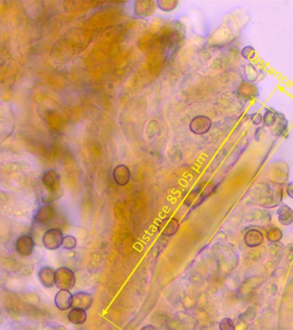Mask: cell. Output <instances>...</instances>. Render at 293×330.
<instances>
[{"label": "cell", "instance_id": "cell-1", "mask_svg": "<svg viewBox=\"0 0 293 330\" xmlns=\"http://www.w3.org/2000/svg\"><path fill=\"white\" fill-rule=\"evenodd\" d=\"M282 187L280 184L260 182L251 191L250 202L260 208H274L282 202Z\"/></svg>", "mask_w": 293, "mask_h": 330}, {"label": "cell", "instance_id": "cell-2", "mask_svg": "<svg viewBox=\"0 0 293 330\" xmlns=\"http://www.w3.org/2000/svg\"><path fill=\"white\" fill-rule=\"evenodd\" d=\"M211 252L217 262L218 274L222 277L232 273L238 266V254L231 244L224 242H216L211 246Z\"/></svg>", "mask_w": 293, "mask_h": 330}, {"label": "cell", "instance_id": "cell-3", "mask_svg": "<svg viewBox=\"0 0 293 330\" xmlns=\"http://www.w3.org/2000/svg\"><path fill=\"white\" fill-rule=\"evenodd\" d=\"M75 284V272L68 267H60L55 270V286L59 290L70 291Z\"/></svg>", "mask_w": 293, "mask_h": 330}, {"label": "cell", "instance_id": "cell-4", "mask_svg": "<svg viewBox=\"0 0 293 330\" xmlns=\"http://www.w3.org/2000/svg\"><path fill=\"white\" fill-rule=\"evenodd\" d=\"M263 282H264V278L263 276H249L240 284V286L236 290V296L242 300L248 299L249 297L252 296L253 293H255L256 290L263 285Z\"/></svg>", "mask_w": 293, "mask_h": 330}, {"label": "cell", "instance_id": "cell-5", "mask_svg": "<svg viewBox=\"0 0 293 330\" xmlns=\"http://www.w3.org/2000/svg\"><path fill=\"white\" fill-rule=\"evenodd\" d=\"M64 238L65 236L60 229H48L42 236V245L48 250H57L62 247Z\"/></svg>", "mask_w": 293, "mask_h": 330}, {"label": "cell", "instance_id": "cell-6", "mask_svg": "<svg viewBox=\"0 0 293 330\" xmlns=\"http://www.w3.org/2000/svg\"><path fill=\"white\" fill-rule=\"evenodd\" d=\"M41 182L47 193H57L62 191L61 177L57 170H48L41 177Z\"/></svg>", "mask_w": 293, "mask_h": 330}, {"label": "cell", "instance_id": "cell-7", "mask_svg": "<svg viewBox=\"0 0 293 330\" xmlns=\"http://www.w3.org/2000/svg\"><path fill=\"white\" fill-rule=\"evenodd\" d=\"M34 239L29 235L20 236L15 242V249L22 257H29L34 252Z\"/></svg>", "mask_w": 293, "mask_h": 330}, {"label": "cell", "instance_id": "cell-8", "mask_svg": "<svg viewBox=\"0 0 293 330\" xmlns=\"http://www.w3.org/2000/svg\"><path fill=\"white\" fill-rule=\"evenodd\" d=\"M55 215L56 210L53 205H42L34 213V222L40 225H47L55 219Z\"/></svg>", "mask_w": 293, "mask_h": 330}, {"label": "cell", "instance_id": "cell-9", "mask_svg": "<svg viewBox=\"0 0 293 330\" xmlns=\"http://www.w3.org/2000/svg\"><path fill=\"white\" fill-rule=\"evenodd\" d=\"M211 124L212 122L211 119L208 118L207 116H195L190 121L189 128L191 130L192 133L197 135H202L208 133V131L211 129Z\"/></svg>", "mask_w": 293, "mask_h": 330}, {"label": "cell", "instance_id": "cell-10", "mask_svg": "<svg viewBox=\"0 0 293 330\" xmlns=\"http://www.w3.org/2000/svg\"><path fill=\"white\" fill-rule=\"evenodd\" d=\"M243 242L248 248H257L264 242V235L259 229L250 228L243 236Z\"/></svg>", "mask_w": 293, "mask_h": 330}, {"label": "cell", "instance_id": "cell-11", "mask_svg": "<svg viewBox=\"0 0 293 330\" xmlns=\"http://www.w3.org/2000/svg\"><path fill=\"white\" fill-rule=\"evenodd\" d=\"M72 301H73V294L67 290H59L58 293L55 294V304L59 310L65 311L72 308Z\"/></svg>", "mask_w": 293, "mask_h": 330}, {"label": "cell", "instance_id": "cell-12", "mask_svg": "<svg viewBox=\"0 0 293 330\" xmlns=\"http://www.w3.org/2000/svg\"><path fill=\"white\" fill-rule=\"evenodd\" d=\"M179 227V221L175 218H164L158 224V231L164 237H172L176 234Z\"/></svg>", "mask_w": 293, "mask_h": 330}, {"label": "cell", "instance_id": "cell-13", "mask_svg": "<svg viewBox=\"0 0 293 330\" xmlns=\"http://www.w3.org/2000/svg\"><path fill=\"white\" fill-rule=\"evenodd\" d=\"M38 278L46 288H52L55 286V270L51 267H41L38 271Z\"/></svg>", "mask_w": 293, "mask_h": 330}, {"label": "cell", "instance_id": "cell-14", "mask_svg": "<svg viewBox=\"0 0 293 330\" xmlns=\"http://www.w3.org/2000/svg\"><path fill=\"white\" fill-rule=\"evenodd\" d=\"M93 303V297L86 292H78L73 294L72 308H79L83 310H89Z\"/></svg>", "mask_w": 293, "mask_h": 330}, {"label": "cell", "instance_id": "cell-15", "mask_svg": "<svg viewBox=\"0 0 293 330\" xmlns=\"http://www.w3.org/2000/svg\"><path fill=\"white\" fill-rule=\"evenodd\" d=\"M113 178L117 185L126 186L131 179V171L125 164H119L114 169Z\"/></svg>", "mask_w": 293, "mask_h": 330}, {"label": "cell", "instance_id": "cell-16", "mask_svg": "<svg viewBox=\"0 0 293 330\" xmlns=\"http://www.w3.org/2000/svg\"><path fill=\"white\" fill-rule=\"evenodd\" d=\"M272 219V215L267 209H255L247 216V221L256 223L257 225H266Z\"/></svg>", "mask_w": 293, "mask_h": 330}, {"label": "cell", "instance_id": "cell-17", "mask_svg": "<svg viewBox=\"0 0 293 330\" xmlns=\"http://www.w3.org/2000/svg\"><path fill=\"white\" fill-rule=\"evenodd\" d=\"M155 4H157V2L136 1L134 4V13L139 17H149L155 10Z\"/></svg>", "mask_w": 293, "mask_h": 330}, {"label": "cell", "instance_id": "cell-18", "mask_svg": "<svg viewBox=\"0 0 293 330\" xmlns=\"http://www.w3.org/2000/svg\"><path fill=\"white\" fill-rule=\"evenodd\" d=\"M270 132L273 136L277 138L286 135V133L288 132V120L283 114L279 113L276 122L274 123L272 127H270Z\"/></svg>", "mask_w": 293, "mask_h": 330}, {"label": "cell", "instance_id": "cell-19", "mask_svg": "<svg viewBox=\"0 0 293 330\" xmlns=\"http://www.w3.org/2000/svg\"><path fill=\"white\" fill-rule=\"evenodd\" d=\"M277 217L280 225L283 226H289L293 224V208L287 206L282 205L277 210Z\"/></svg>", "mask_w": 293, "mask_h": 330}, {"label": "cell", "instance_id": "cell-20", "mask_svg": "<svg viewBox=\"0 0 293 330\" xmlns=\"http://www.w3.org/2000/svg\"><path fill=\"white\" fill-rule=\"evenodd\" d=\"M205 199L206 198L201 194L200 189L196 187L188 194V196L185 199L184 204L188 208H196L203 204V202L205 201Z\"/></svg>", "mask_w": 293, "mask_h": 330}, {"label": "cell", "instance_id": "cell-21", "mask_svg": "<svg viewBox=\"0 0 293 330\" xmlns=\"http://www.w3.org/2000/svg\"><path fill=\"white\" fill-rule=\"evenodd\" d=\"M69 322L74 325H81L86 323L87 319V313L86 310L79 308H72V310L69 311L67 316Z\"/></svg>", "mask_w": 293, "mask_h": 330}, {"label": "cell", "instance_id": "cell-22", "mask_svg": "<svg viewBox=\"0 0 293 330\" xmlns=\"http://www.w3.org/2000/svg\"><path fill=\"white\" fill-rule=\"evenodd\" d=\"M266 238L271 243L280 242L281 239H283V232L277 226H272L266 229Z\"/></svg>", "mask_w": 293, "mask_h": 330}, {"label": "cell", "instance_id": "cell-23", "mask_svg": "<svg viewBox=\"0 0 293 330\" xmlns=\"http://www.w3.org/2000/svg\"><path fill=\"white\" fill-rule=\"evenodd\" d=\"M267 247H268V251H269L270 255L280 262L282 257L285 255V248L286 247H284L283 243H281L280 242H275V243L269 242Z\"/></svg>", "mask_w": 293, "mask_h": 330}, {"label": "cell", "instance_id": "cell-24", "mask_svg": "<svg viewBox=\"0 0 293 330\" xmlns=\"http://www.w3.org/2000/svg\"><path fill=\"white\" fill-rule=\"evenodd\" d=\"M279 116V112H277L273 109H266V112L263 116V125L266 127H272L276 122L277 119Z\"/></svg>", "mask_w": 293, "mask_h": 330}, {"label": "cell", "instance_id": "cell-25", "mask_svg": "<svg viewBox=\"0 0 293 330\" xmlns=\"http://www.w3.org/2000/svg\"><path fill=\"white\" fill-rule=\"evenodd\" d=\"M178 1H174V0H159L157 1V5L160 10L165 12H170L174 10L176 7H177Z\"/></svg>", "mask_w": 293, "mask_h": 330}, {"label": "cell", "instance_id": "cell-26", "mask_svg": "<svg viewBox=\"0 0 293 330\" xmlns=\"http://www.w3.org/2000/svg\"><path fill=\"white\" fill-rule=\"evenodd\" d=\"M244 74H245L246 79L249 82H255L258 78V72L255 67V65L251 63H249L244 66Z\"/></svg>", "mask_w": 293, "mask_h": 330}, {"label": "cell", "instance_id": "cell-27", "mask_svg": "<svg viewBox=\"0 0 293 330\" xmlns=\"http://www.w3.org/2000/svg\"><path fill=\"white\" fill-rule=\"evenodd\" d=\"M78 241L75 237L72 235L65 236L62 242V248H65L66 250H72L77 247Z\"/></svg>", "mask_w": 293, "mask_h": 330}, {"label": "cell", "instance_id": "cell-28", "mask_svg": "<svg viewBox=\"0 0 293 330\" xmlns=\"http://www.w3.org/2000/svg\"><path fill=\"white\" fill-rule=\"evenodd\" d=\"M256 312L255 308L253 306H250L247 309L245 312L241 314L240 315V320H242V322H251V321L255 319L256 317Z\"/></svg>", "mask_w": 293, "mask_h": 330}, {"label": "cell", "instance_id": "cell-29", "mask_svg": "<svg viewBox=\"0 0 293 330\" xmlns=\"http://www.w3.org/2000/svg\"><path fill=\"white\" fill-rule=\"evenodd\" d=\"M219 330H235V324L230 317H225L219 322Z\"/></svg>", "mask_w": 293, "mask_h": 330}, {"label": "cell", "instance_id": "cell-30", "mask_svg": "<svg viewBox=\"0 0 293 330\" xmlns=\"http://www.w3.org/2000/svg\"><path fill=\"white\" fill-rule=\"evenodd\" d=\"M242 56L246 60H253L256 58V50L251 46H247L245 48H242Z\"/></svg>", "mask_w": 293, "mask_h": 330}, {"label": "cell", "instance_id": "cell-31", "mask_svg": "<svg viewBox=\"0 0 293 330\" xmlns=\"http://www.w3.org/2000/svg\"><path fill=\"white\" fill-rule=\"evenodd\" d=\"M285 256L288 262H293V243H290L285 248Z\"/></svg>", "mask_w": 293, "mask_h": 330}, {"label": "cell", "instance_id": "cell-32", "mask_svg": "<svg viewBox=\"0 0 293 330\" xmlns=\"http://www.w3.org/2000/svg\"><path fill=\"white\" fill-rule=\"evenodd\" d=\"M250 120H251L253 124H255L256 126H259L260 124L263 122V116L259 113H256V114H253L250 116Z\"/></svg>", "mask_w": 293, "mask_h": 330}, {"label": "cell", "instance_id": "cell-33", "mask_svg": "<svg viewBox=\"0 0 293 330\" xmlns=\"http://www.w3.org/2000/svg\"><path fill=\"white\" fill-rule=\"evenodd\" d=\"M287 194L291 199H293V180L287 185Z\"/></svg>", "mask_w": 293, "mask_h": 330}, {"label": "cell", "instance_id": "cell-34", "mask_svg": "<svg viewBox=\"0 0 293 330\" xmlns=\"http://www.w3.org/2000/svg\"><path fill=\"white\" fill-rule=\"evenodd\" d=\"M277 293H278V286H277L275 283H273L271 285V294L273 296H275Z\"/></svg>", "mask_w": 293, "mask_h": 330}, {"label": "cell", "instance_id": "cell-35", "mask_svg": "<svg viewBox=\"0 0 293 330\" xmlns=\"http://www.w3.org/2000/svg\"><path fill=\"white\" fill-rule=\"evenodd\" d=\"M262 130H263V128H258V129H256V133H255V136H257V134H258V137H257V139H256V140H260V137H261V133H262Z\"/></svg>", "mask_w": 293, "mask_h": 330}]
</instances>
